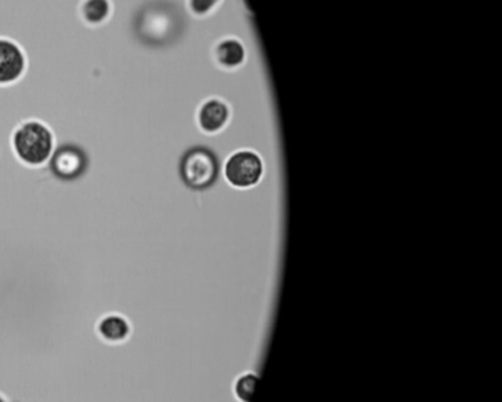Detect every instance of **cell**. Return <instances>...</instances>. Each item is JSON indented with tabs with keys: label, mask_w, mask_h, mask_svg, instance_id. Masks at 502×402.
<instances>
[{
	"label": "cell",
	"mask_w": 502,
	"mask_h": 402,
	"mask_svg": "<svg viewBox=\"0 0 502 402\" xmlns=\"http://www.w3.org/2000/svg\"><path fill=\"white\" fill-rule=\"evenodd\" d=\"M0 402H4V399L0 398Z\"/></svg>",
	"instance_id": "cell-11"
},
{
	"label": "cell",
	"mask_w": 502,
	"mask_h": 402,
	"mask_svg": "<svg viewBox=\"0 0 502 402\" xmlns=\"http://www.w3.org/2000/svg\"><path fill=\"white\" fill-rule=\"evenodd\" d=\"M258 374L253 372H246L237 376L233 385V392L239 402H251L255 395V388H257Z\"/></svg>",
	"instance_id": "cell-9"
},
{
	"label": "cell",
	"mask_w": 502,
	"mask_h": 402,
	"mask_svg": "<svg viewBox=\"0 0 502 402\" xmlns=\"http://www.w3.org/2000/svg\"><path fill=\"white\" fill-rule=\"evenodd\" d=\"M221 0H186L189 13L196 18H205L218 8Z\"/></svg>",
	"instance_id": "cell-10"
},
{
	"label": "cell",
	"mask_w": 502,
	"mask_h": 402,
	"mask_svg": "<svg viewBox=\"0 0 502 402\" xmlns=\"http://www.w3.org/2000/svg\"><path fill=\"white\" fill-rule=\"evenodd\" d=\"M230 118V109L225 100L208 98L196 109L195 121L204 134H216L225 129Z\"/></svg>",
	"instance_id": "cell-4"
},
{
	"label": "cell",
	"mask_w": 502,
	"mask_h": 402,
	"mask_svg": "<svg viewBox=\"0 0 502 402\" xmlns=\"http://www.w3.org/2000/svg\"><path fill=\"white\" fill-rule=\"evenodd\" d=\"M179 175L189 191H207L218 180L220 162L211 148L207 145L193 146L180 159Z\"/></svg>",
	"instance_id": "cell-2"
},
{
	"label": "cell",
	"mask_w": 502,
	"mask_h": 402,
	"mask_svg": "<svg viewBox=\"0 0 502 402\" xmlns=\"http://www.w3.org/2000/svg\"><path fill=\"white\" fill-rule=\"evenodd\" d=\"M13 150L15 157L25 166H45L55 150L54 134L40 121H27L15 130Z\"/></svg>",
	"instance_id": "cell-1"
},
{
	"label": "cell",
	"mask_w": 502,
	"mask_h": 402,
	"mask_svg": "<svg viewBox=\"0 0 502 402\" xmlns=\"http://www.w3.org/2000/svg\"><path fill=\"white\" fill-rule=\"evenodd\" d=\"M25 55L21 47L8 38H0V86L21 79L25 73Z\"/></svg>",
	"instance_id": "cell-5"
},
{
	"label": "cell",
	"mask_w": 502,
	"mask_h": 402,
	"mask_svg": "<svg viewBox=\"0 0 502 402\" xmlns=\"http://www.w3.org/2000/svg\"><path fill=\"white\" fill-rule=\"evenodd\" d=\"M113 13L111 0H83L80 4V15L89 25H100L108 21Z\"/></svg>",
	"instance_id": "cell-7"
},
{
	"label": "cell",
	"mask_w": 502,
	"mask_h": 402,
	"mask_svg": "<svg viewBox=\"0 0 502 402\" xmlns=\"http://www.w3.org/2000/svg\"><path fill=\"white\" fill-rule=\"evenodd\" d=\"M264 162L253 150H237L225 164V177L236 189H251L261 182Z\"/></svg>",
	"instance_id": "cell-3"
},
{
	"label": "cell",
	"mask_w": 502,
	"mask_h": 402,
	"mask_svg": "<svg viewBox=\"0 0 502 402\" xmlns=\"http://www.w3.org/2000/svg\"><path fill=\"white\" fill-rule=\"evenodd\" d=\"M245 46L236 38H223L216 46V61L220 64V67L228 68V70L239 68L242 64L245 63Z\"/></svg>",
	"instance_id": "cell-6"
},
{
	"label": "cell",
	"mask_w": 502,
	"mask_h": 402,
	"mask_svg": "<svg viewBox=\"0 0 502 402\" xmlns=\"http://www.w3.org/2000/svg\"><path fill=\"white\" fill-rule=\"evenodd\" d=\"M99 332L105 339L123 340L129 335L130 328L124 319L116 317V315H109L99 324Z\"/></svg>",
	"instance_id": "cell-8"
}]
</instances>
